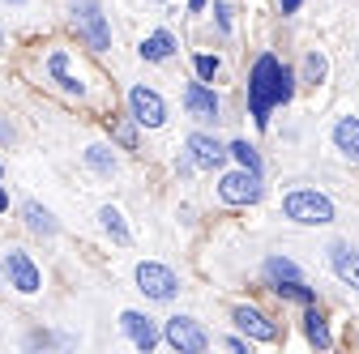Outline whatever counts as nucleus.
<instances>
[{
  "instance_id": "nucleus-5",
  "label": "nucleus",
  "mask_w": 359,
  "mask_h": 354,
  "mask_svg": "<svg viewBox=\"0 0 359 354\" xmlns=\"http://www.w3.org/2000/svg\"><path fill=\"white\" fill-rule=\"evenodd\" d=\"M163 337H167L180 354H201V350L210 346V333H205L193 316H171L167 329H163Z\"/></svg>"
},
{
  "instance_id": "nucleus-18",
  "label": "nucleus",
  "mask_w": 359,
  "mask_h": 354,
  "mask_svg": "<svg viewBox=\"0 0 359 354\" xmlns=\"http://www.w3.org/2000/svg\"><path fill=\"white\" fill-rule=\"evenodd\" d=\"M86 167L95 171V175H103V180H111V175H116V154L107 146H90L86 150Z\"/></svg>"
},
{
  "instance_id": "nucleus-9",
  "label": "nucleus",
  "mask_w": 359,
  "mask_h": 354,
  "mask_svg": "<svg viewBox=\"0 0 359 354\" xmlns=\"http://www.w3.org/2000/svg\"><path fill=\"white\" fill-rule=\"evenodd\" d=\"M330 264L351 290H359V252L351 243H330Z\"/></svg>"
},
{
  "instance_id": "nucleus-13",
  "label": "nucleus",
  "mask_w": 359,
  "mask_h": 354,
  "mask_svg": "<svg viewBox=\"0 0 359 354\" xmlns=\"http://www.w3.org/2000/svg\"><path fill=\"white\" fill-rule=\"evenodd\" d=\"M120 325H124V333H128L133 341H137V350H154V346H158V329H154L150 316H142V312H124Z\"/></svg>"
},
{
  "instance_id": "nucleus-16",
  "label": "nucleus",
  "mask_w": 359,
  "mask_h": 354,
  "mask_svg": "<svg viewBox=\"0 0 359 354\" xmlns=\"http://www.w3.org/2000/svg\"><path fill=\"white\" fill-rule=\"evenodd\" d=\"M22 213H26V227H30L34 235H56V218L43 209L39 201H26V205H22Z\"/></svg>"
},
{
  "instance_id": "nucleus-28",
  "label": "nucleus",
  "mask_w": 359,
  "mask_h": 354,
  "mask_svg": "<svg viewBox=\"0 0 359 354\" xmlns=\"http://www.w3.org/2000/svg\"><path fill=\"white\" fill-rule=\"evenodd\" d=\"M299 9V0H283V13H295Z\"/></svg>"
},
{
  "instance_id": "nucleus-17",
  "label": "nucleus",
  "mask_w": 359,
  "mask_h": 354,
  "mask_svg": "<svg viewBox=\"0 0 359 354\" xmlns=\"http://www.w3.org/2000/svg\"><path fill=\"white\" fill-rule=\"evenodd\" d=\"M304 337L317 346V350H330V346H334V337H330V329H325V320H321L317 307H312V312L304 316Z\"/></svg>"
},
{
  "instance_id": "nucleus-19",
  "label": "nucleus",
  "mask_w": 359,
  "mask_h": 354,
  "mask_svg": "<svg viewBox=\"0 0 359 354\" xmlns=\"http://www.w3.org/2000/svg\"><path fill=\"white\" fill-rule=\"evenodd\" d=\"M171 52H175V38H171L167 30H154V34L142 43V56H146V60H167Z\"/></svg>"
},
{
  "instance_id": "nucleus-26",
  "label": "nucleus",
  "mask_w": 359,
  "mask_h": 354,
  "mask_svg": "<svg viewBox=\"0 0 359 354\" xmlns=\"http://www.w3.org/2000/svg\"><path fill=\"white\" fill-rule=\"evenodd\" d=\"M214 13H218V26L222 30H231V5H227V0H214Z\"/></svg>"
},
{
  "instance_id": "nucleus-8",
  "label": "nucleus",
  "mask_w": 359,
  "mask_h": 354,
  "mask_svg": "<svg viewBox=\"0 0 359 354\" xmlns=\"http://www.w3.org/2000/svg\"><path fill=\"white\" fill-rule=\"evenodd\" d=\"M5 274H9V286H18L22 295H34L39 290V269H34V260L26 256V252H9L5 256Z\"/></svg>"
},
{
  "instance_id": "nucleus-30",
  "label": "nucleus",
  "mask_w": 359,
  "mask_h": 354,
  "mask_svg": "<svg viewBox=\"0 0 359 354\" xmlns=\"http://www.w3.org/2000/svg\"><path fill=\"white\" fill-rule=\"evenodd\" d=\"M9 209V197H5V188H0V213H5Z\"/></svg>"
},
{
  "instance_id": "nucleus-31",
  "label": "nucleus",
  "mask_w": 359,
  "mask_h": 354,
  "mask_svg": "<svg viewBox=\"0 0 359 354\" xmlns=\"http://www.w3.org/2000/svg\"><path fill=\"white\" fill-rule=\"evenodd\" d=\"M9 5H26V0H9Z\"/></svg>"
},
{
  "instance_id": "nucleus-2",
  "label": "nucleus",
  "mask_w": 359,
  "mask_h": 354,
  "mask_svg": "<svg viewBox=\"0 0 359 354\" xmlns=\"http://www.w3.org/2000/svg\"><path fill=\"white\" fill-rule=\"evenodd\" d=\"M283 213L291 218V222H299V227H325V222H334V205H330V197L312 192V188L287 192V197H283Z\"/></svg>"
},
{
  "instance_id": "nucleus-27",
  "label": "nucleus",
  "mask_w": 359,
  "mask_h": 354,
  "mask_svg": "<svg viewBox=\"0 0 359 354\" xmlns=\"http://www.w3.org/2000/svg\"><path fill=\"white\" fill-rule=\"evenodd\" d=\"M0 141H13V128L9 124H0Z\"/></svg>"
},
{
  "instance_id": "nucleus-3",
  "label": "nucleus",
  "mask_w": 359,
  "mask_h": 354,
  "mask_svg": "<svg viewBox=\"0 0 359 354\" xmlns=\"http://www.w3.org/2000/svg\"><path fill=\"white\" fill-rule=\"evenodd\" d=\"M73 26H77V34L95 52H107L111 48V30H107V17L99 9V0H73Z\"/></svg>"
},
{
  "instance_id": "nucleus-12",
  "label": "nucleus",
  "mask_w": 359,
  "mask_h": 354,
  "mask_svg": "<svg viewBox=\"0 0 359 354\" xmlns=\"http://www.w3.org/2000/svg\"><path fill=\"white\" fill-rule=\"evenodd\" d=\"M184 107H189V115H197V120H214V115H218V94L210 90L205 81H193L189 90H184Z\"/></svg>"
},
{
  "instance_id": "nucleus-4",
  "label": "nucleus",
  "mask_w": 359,
  "mask_h": 354,
  "mask_svg": "<svg viewBox=\"0 0 359 354\" xmlns=\"http://www.w3.org/2000/svg\"><path fill=\"white\" fill-rule=\"evenodd\" d=\"M137 290L150 295V299H158V303H167V299H175L180 282H175V274L167 269V264H158V260H142V264H137Z\"/></svg>"
},
{
  "instance_id": "nucleus-25",
  "label": "nucleus",
  "mask_w": 359,
  "mask_h": 354,
  "mask_svg": "<svg viewBox=\"0 0 359 354\" xmlns=\"http://www.w3.org/2000/svg\"><path fill=\"white\" fill-rule=\"evenodd\" d=\"M214 73H218V60H214V56H197V77H201V81H210Z\"/></svg>"
},
{
  "instance_id": "nucleus-22",
  "label": "nucleus",
  "mask_w": 359,
  "mask_h": 354,
  "mask_svg": "<svg viewBox=\"0 0 359 354\" xmlns=\"http://www.w3.org/2000/svg\"><path fill=\"white\" fill-rule=\"evenodd\" d=\"M325 69H330V64H325L321 52H308V56H304V81H312V85L325 81Z\"/></svg>"
},
{
  "instance_id": "nucleus-15",
  "label": "nucleus",
  "mask_w": 359,
  "mask_h": 354,
  "mask_svg": "<svg viewBox=\"0 0 359 354\" xmlns=\"http://www.w3.org/2000/svg\"><path fill=\"white\" fill-rule=\"evenodd\" d=\"M265 278H269V286H283V282H304L299 264H295V260H287V256H269V260H265Z\"/></svg>"
},
{
  "instance_id": "nucleus-24",
  "label": "nucleus",
  "mask_w": 359,
  "mask_h": 354,
  "mask_svg": "<svg viewBox=\"0 0 359 354\" xmlns=\"http://www.w3.org/2000/svg\"><path fill=\"white\" fill-rule=\"evenodd\" d=\"M111 137H116L124 150H137V132H133L128 120H111Z\"/></svg>"
},
{
  "instance_id": "nucleus-10",
  "label": "nucleus",
  "mask_w": 359,
  "mask_h": 354,
  "mask_svg": "<svg viewBox=\"0 0 359 354\" xmlns=\"http://www.w3.org/2000/svg\"><path fill=\"white\" fill-rule=\"evenodd\" d=\"M231 320H236V325H240V333H248L252 341H274V337H278V329L269 325V320L257 312V307H236Z\"/></svg>"
},
{
  "instance_id": "nucleus-1",
  "label": "nucleus",
  "mask_w": 359,
  "mask_h": 354,
  "mask_svg": "<svg viewBox=\"0 0 359 354\" xmlns=\"http://www.w3.org/2000/svg\"><path fill=\"white\" fill-rule=\"evenodd\" d=\"M295 94V77L287 64H278L274 56H261L252 64V77H248V107H252V120L265 128L269 124V107L274 103H291Z\"/></svg>"
},
{
  "instance_id": "nucleus-32",
  "label": "nucleus",
  "mask_w": 359,
  "mask_h": 354,
  "mask_svg": "<svg viewBox=\"0 0 359 354\" xmlns=\"http://www.w3.org/2000/svg\"><path fill=\"white\" fill-rule=\"evenodd\" d=\"M0 48H5V34H0Z\"/></svg>"
},
{
  "instance_id": "nucleus-20",
  "label": "nucleus",
  "mask_w": 359,
  "mask_h": 354,
  "mask_svg": "<svg viewBox=\"0 0 359 354\" xmlns=\"http://www.w3.org/2000/svg\"><path fill=\"white\" fill-rule=\"evenodd\" d=\"M99 222H103V231L116 239V243H128V227H124V213L116 209V205H103L99 209Z\"/></svg>"
},
{
  "instance_id": "nucleus-29",
  "label": "nucleus",
  "mask_w": 359,
  "mask_h": 354,
  "mask_svg": "<svg viewBox=\"0 0 359 354\" xmlns=\"http://www.w3.org/2000/svg\"><path fill=\"white\" fill-rule=\"evenodd\" d=\"M189 9H193V13H201V9H205V0H189Z\"/></svg>"
},
{
  "instance_id": "nucleus-6",
  "label": "nucleus",
  "mask_w": 359,
  "mask_h": 354,
  "mask_svg": "<svg viewBox=\"0 0 359 354\" xmlns=\"http://www.w3.org/2000/svg\"><path fill=\"white\" fill-rule=\"evenodd\" d=\"M218 197L227 201V205H252L261 197V184H257V175L244 167V171H231V175H222V184H218Z\"/></svg>"
},
{
  "instance_id": "nucleus-11",
  "label": "nucleus",
  "mask_w": 359,
  "mask_h": 354,
  "mask_svg": "<svg viewBox=\"0 0 359 354\" xmlns=\"http://www.w3.org/2000/svg\"><path fill=\"white\" fill-rule=\"evenodd\" d=\"M189 150H193V167H205V171H214V167L227 162V150H222L214 137H205V132H193Z\"/></svg>"
},
{
  "instance_id": "nucleus-7",
  "label": "nucleus",
  "mask_w": 359,
  "mask_h": 354,
  "mask_svg": "<svg viewBox=\"0 0 359 354\" xmlns=\"http://www.w3.org/2000/svg\"><path fill=\"white\" fill-rule=\"evenodd\" d=\"M128 111H133V120L146 124V128H158V124L167 120L163 99H158L154 90H146V85H133V90H128Z\"/></svg>"
},
{
  "instance_id": "nucleus-14",
  "label": "nucleus",
  "mask_w": 359,
  "mask_h": 354,
  "mask_svg": "<svg viewBox=\"0 0 359 354\" xmlns=\"http://www.w3.org/2000/svg\"><path fill=\"white\" fill-rule=\"evenodd\" d=\"M334 146H338L351 162H359V120H355V115H342V120L334 124Z\"/></svg>"
},
{
  "instance_id": "nucleus-23",
  "label": "nucleus",
  "mask_w": 359,
  "mask_h": 354,
  "mask_svg": "<svg viewBox=\"0 0 359 354\" xmlns=\"http://www.w3.org/2000/svg\"><path fill=\"white\" fill-rule=\"evenodd\" d=\"M227 150L236 154V162H240V167H248L252 175H261V158H257V150H252L248 141H236V146H227Z\"/></svg>"
},
{
  "instance_id": "nucleus-33",
  "label": "nucleus",
  "mask_w": 359,
  "mask_h": 354,
  "mask_svg": "<svg viewBox=\"0 0 359 354\" xmlns=\"http://www.w3.org/2000/svg\"><path fill=\"white\" fill-rule=\"evenodd\" d=\"M0 175H5V162H0Z\"/></svg>"
},
{
  "instance_id": "nucleus-21",
  "label": "nucleus",
  "mask_w": 359,
  "mask_h": 354,
  "mask_svg": "<svg viewBox=\"0 0 359 354\" xmlns=\"http://www.w3.org/2000/svg\"><path fill=\"white\" fill-rule=\"evenodd\" d=\"M48 69H52V77H56V81L65 85L69 94H81V81H73V77H69V56H65V52H52Z\"/></svg>"
}]
</instances>
